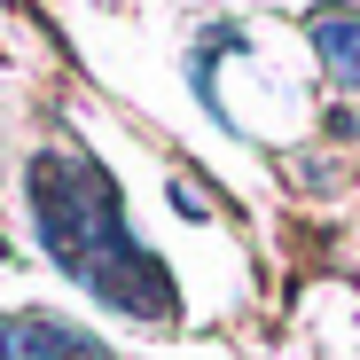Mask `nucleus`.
Returning a JSON list of instances; mask_svg holds the SVG:
<instances>
[{"instance_id": "nucleus-1", "label": "nucleus", "mask_w": 360, "mask_h": 360, "mask_svg": "<svg viewBox=\"0 0 360 360\" xmlns=\"http://www.w3.org/2000/svg\"><path fill=\"white\" fill-rule=\"evenodd\" d=\"M32 212L47 251L63 259L94 297H110L117 314L134 321H172V274L126 235V212H117V188L79 165V157H39L32 165Z\"/></svg>"}, {"instance_id": "nucleus-2", "label": "nucleus", "mask_w": 360, "mask_h": 360, "mask_svg": "<svg viewBox=\"0 0 360 360\" xmlns=\"http://www.w3.org/2000/svg\"><path fill=\"white\" fill-rule=\"evenodd\" d=\"M314 47H321V71L337 86H360V8H314Z\"/></svg>"}]
</instances>
